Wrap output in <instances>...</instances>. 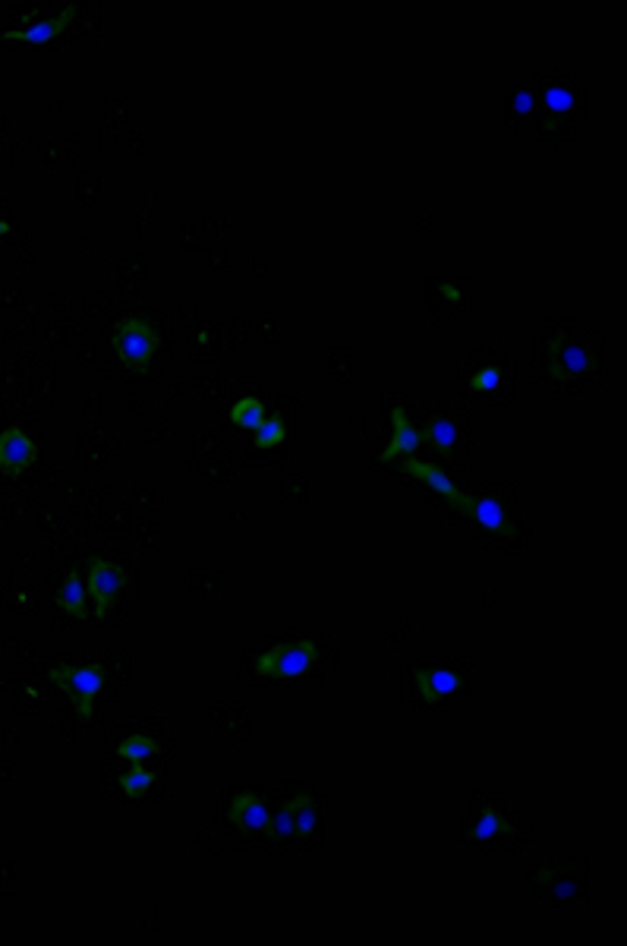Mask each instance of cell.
<instances>
[{
	"mask_svg": "<svg viewBox=\"0 0 627 946\" xmlns=\"http://www.w3.org/2000/svg\"><path fill=\"white\" fill-rule=\"evenodd\" d=\"M413 685H416V691H420V697L423 701H448V697H454L457 691H461V672L457 669H445V666H438V669H420L413 675Z\"/></svg>",
	"mask_w": 627,
	"mask_h": 946,
	"instance_id": "cell-9",
	"label": "cell"
},
{
	"mask_svg": "<svg viewBox=\"0 0 627 946\" xmlns=\"http://www.w3.org/2000/svg\"><path fill=\"white\" fill-rule=\"evenodd\" d=\"M111 347L120 363H127L133 369H145L152 363V357L158 354L161 347V338H158V328L145 319H123L114 335H111Z\"/></svg>",
	"mask_w": 627,
	"mask_h": 946,
	"instance_id": "cell-3",
	"label": "cell"
},
{
	"mask_svg": "<svg viewBox=\"0 0 627 946\" xmlns=\"http://www.w3.org/2000/svg\"><path fill=\"white\" fill-rule=\"evenodd\" d=\"M73 16H76V7L67 4L57 16L35 19V23H29V26H23V29H7L4 38H7V41H23V45H48V41H54L60 32H64V29L73 23Z\"/></svg>",
	"mask_w": 627,
	"mask_h": 946,
	"instance_id": "cell-8",
	"label": "cell"
},
{
	"mask_svg": "<svg viewBox=\"0 0 627 946\" xmlns=\"http://www.w3.org/2000/svg\"><path fill=\"white\" fill-rule=\"evenodd\" d=\"M290 811H294V824L300 836H309L319 824V811H316V798L309 795H294L290 798Z\"/></svg>",
	"mask_w": 627,
	"mask_h": 946,
	"instance_id": "cell-19",
	"label": "cell"
},
{
	"mask_svg": "<svg viewBox=\"0 0 627 946\" xmlns=\"http://www.w3.org/2000/svg\"><path fill=\"white\" fill-rule=\"evenodd\" d=\"M454 508H461L467 518L473 521V524H479V527H486V530H492V533H498V537H514V521H511V514L501 508L495 499H489V496H461V502H457Z\"/></svg>",
	"mask_w": 627,
	"mask_h": 946,
	"instance_id": "cell-5",
	"label": "cell"
},
{
	"mask_svg": "<svg viewBox=\"0 0 627 946\" xmlns=\"http://www.w3.org/2000/svg\"><path fill=\"white\" fill-rule=\"evenodd\" d=\"M265 833L271 836V842H287L290 836H297V824H294V811H290V801H284V805L268 817Z\"/></svg>",
	"mask_w": 627,
	"mask_h": 946,
	"instance_id": "cell-21",
	"label": "cell"
},
{
	"mask_svg": "<svg viewBox=\"0 0 627 946\" xmlns=\"http://www.w3.org/2000/svg\"><path fill=\"white\" fill-rule=\"evenodd\" d=\"M552 369L564 379H577V376H587L593 369V360H590V351L577 341H555L552 344Z\"/></svg>",
	"mask_w": 627,
	"mask_h": 946,
	"instance_id": "cell-10",
	"label": "cell"
},
{
	"mask_svg": "<svg viewBox=\"0 0 627 946\" xmlns=\"http://www.w3.org/2000/svg\"><path fill=\"white\" fill-rule=\"evenodd\" d=\"M542 101H546L549 114H555V117H568L577 108V95L571 89H564V86L546 89V92H542Z\"/></svg>",
	"mask_w": 627,
	"mask_h": 946,
	"instance_id": "cell-22",
	"label": "cell"
},
{
	"mask_svg": "<svg viewBox=\"0 0 627 946\" xmlns=\"http://www.w3.org/2000/svg\"><path fill=\"white\" fill-rule=\"evenodd\" d=\"M420 436L432 442V448L438 451V455H445V458H451V455H454V445H457V426H454V420H451V417H445V414L429 417Z\"/></svg>",
	"mask_w": 627,
	"mask_h": 946,
	"instance_id": "cell-14",
	"label": "cell"
},
{
	"mask_svg": "<svg viewBox=\"0 0 627 946\" xmlns=\"http://www.w3.org/2000/svg\"><path fill=\"white\" fill-rule=\"evenodd\" d=\"M10 231H13V224L7 218H0V237H7Z\"/></svg>",
	"mask_w": 627,
	"mask_h": 946,
	"instance_id": "cell-25",
	"label": "cell"
},
{
	"mask_svg": "<svg viewBox=\"0 0 627 946\" xmlns=\"http://www.w3.org/2000/svg\"><path fill=\"white\" fill-rule=\"evenodd\" d=\"M319 663V647L312 641H290V644H278L262 650L253 669L262 678H281V682H290V678H303L312 666Z\"/></svg>",
	"mask_w": 627,
	"mask_h": 946,
	"instance_id": "cell-2",
	"label": "cell"
},
{
	"mask_svg": "<svg viewBox=\"0 0 627 946\" xmlns=\"http://www.w3.org/2000/svg\"><path fill=\"white\" fill-rule=\"evenodd\" d=\"M38 458L35 442L19 426H7L0 433V473L4 477H19L26 467H32Z\"/></svg>",
	"mask_w": 627,
	"mask_h": 946,
	"instance_id": "cell-6",
	"label": "cell"
},
{
	"mask_svg": "<svg viewBox=\"0 0 627 946\" xmlns=\"http://www.w3.org/2000/svg\"><path fill=\"white\" fill-rule=\"evenodd\" d=\"M256 439V448H278L284 439H287V423L281 414H265L262 426L253 433Z\"/></svg>",
	"mask_w": 627,
	"mask_h": 946,
	"instance_id": "cell-20",
	"label": "cell"
},
{
	"mask_svg": "<svg viewBox=\"0 0 627 946\" xmlns=\"http://www.w3.org/2000/svg\"><path fill=\"white\" fill-rule=\"evenodd\" d=\"M404 470L410 473V477L420 480V483H426V486L435 492V496H442L448 505H457V502H461V496H464V492L451 483V477H448L442 467L426 464V461H416V458H407V461H404Z\"/></svg>",
	"mask_w": 627,
	"mask_h": 946,
	"instance_id": "cell-11",
	"label": "cell"
},
{
	"mask_svg": "<svg viewBox=\"0 0 627 946\" xmlns=\"http://www.w3.org/2000/svg\"><path fill=\"white\" fill-rule=\"evenodd\" d=\"M268 817H271V811L265 805V798H259V795H237L231 801V820L243 833H265Z\"/></svg>",
	"mask_w": 627,
	"mask_h": 946,
	"instance_id": "cell-12",
	"label": "cell"
},
{
	"mask_svg": "<svg viewBox=\"0 0 627 946\" xmlns=\"http://www.w3.org/2000/svg\"><path fill=\"white\" fill-rule=\"evenodd\" d=\"M152 786H155V773L145 770L142 764H133L127 773L120 776V789L127 792V798H133V801H142L152 792Z\"/></svg>",
	"mask_w": 627,
	"mask_h": 946,
	"instance_id": "cell-17",
	"label": "cell"
},
{
	"mask_svg": "<svg viewBox=\"0 0 627 946\" xmlns=\"http://www.w3.org/2000/svg\"><path fill=\"white\" fill-rule=\"evenodd\" d=\"M158 751H161L158 742H155V738H149V735H127L117 745V757L130 760V764H145V760L158 757Z\"/></svg>",
	"mask_w": 627,
	"mask_h": 946,
	"instance_id": "cell-15",
	"label": "cell"
},
{
	"mask_svg": "<svg viewBox=\"0 0 627 946\" xmlns=\"http://www.w3.org/2000/svg\"><path fill=\"white\" fill-rule=\"evenodd\" d=\"M51 682L57 688H64V694L70 697V704L76 710V716L82 723H92L95 716V697L101 694V688L108 685V669L101 663H86V666H54Z\"/></svg>",
	"mask_w": 627,
	"mask_h": 946,
	"instance_id": "cell-1",
	"label": "cell"
},
{
	"mask_svg": "<svg viewBox=\"0 0 627 946\" xmlns=\"http://www.w3.org/2000/svg\"><path fill=\"white\" fill-rule=\"evenodd\" d=\"M57 606L73 619H89V590L79 574H67L57 590Z\"/></svg>",
	"mask_w": 627,
	"mask_h": 946,
	"instance_id": "cell-13",
	"label": "cell"
},
{
	"mask_svg": "<svg viewBox=\"0 0 627 946\" xmlns=\"http://www.w3.org/2000/svg\"><path fill=\"white\" fill-rule=\"evenodd\" d=\"M265 420V404L259 398H240L231 410V423L246 429V433H256Z\"/></svg>",
	"mask_w": 627,
	"mask_h": 946,
	"instance_id": "cell-16",
	"label": "cell"
},
{
	"mask_svg": "<svg viewBox=\"0 0 627 946\" xmlns=\"http://www.w3.org/2000/svg\"><path fill=\"white\" fill-rule=\"evenodd\" d=\"M536 111V95L530 89H517L514 92V114L517 117H530Z\"/></svg>",
	"mask_w": 627,
	"mask_h": 946,
	"instance_id": "cell-24",
	"label": "cell"
},
{
	"mask_svg": "<svg viewBox=\"0 0 627 946\" xmlns=\"http://www.w3.org/2000/svg\"><path fill=\"white\" fill-rule=\"evenodd\" d=\"M420 429H416L407 417L404 407H391V442L382 451V464H391L394 458H413L420 451Z\"/></svg>",
	"mask_w": 627,
	"mask_h": 946,
	"instance_id": "cell-7",
	"label": "cell"
},
{
	"mask_svg": "<svg viewBox=\"0 0 627 946\" xmlns=\"http://www.w3.org/2000/svg\"><path fill=\"white\" fill-rule=\"evenodd\" d=\"M470 833H473L476 842H495V839H501V836L508 833V820L501 817L495 808H486L483 814H479V820L473 824Z\"/></svg>",
	"mask_w": 627,
	"mask_h": 946,
	"instance_id": "cell-18",
	"label": "cell"
},
{
	"mask_svg": "<svg viewBox=\"0 0 627 946\" xmlns=\"http://www.w3.org/2000/svg\"><path fill=\"white\" fill-rule=\"evenodd\" d=\"M470 385H473V392H479V395H495L498 388H501V369H498V366L476 369L473 379H470Z\"/></svg>",
	"mask_w": 627,
	"mask_h": 946,
	"instance_id": "cell-23",
	"label": "cell"
},
{
	"mask_svg": "<svg viewBox=\"0 0 627 946\" xmlns=\"http://www.w3.org/2000/svg\"><path fill=\"white\" fill-rule=\"evenodd\" d=\"M123 587H127V574H123V568L95 555V559L89 562V571H86V590H89V603H92L95 619H104V615L117 606Z\"/></svg>",
	"mask_w": 627,
	"mask_h": 946,
	"instance_id": "cell-4",
	"label": "cell"
}]
</instances>
